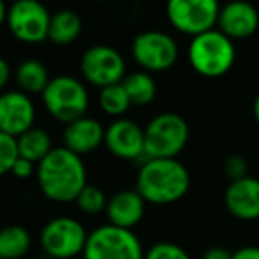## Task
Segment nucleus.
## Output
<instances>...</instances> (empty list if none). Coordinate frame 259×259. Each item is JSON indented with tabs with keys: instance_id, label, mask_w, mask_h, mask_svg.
<instances>
[{
	"instance_id": "13",
	"label": "nucleus",
	"mask_w": 259,
	"mask_h": 259,
	"mask_svg": "<svg viewBox=\"0 0 259 259\" xmlns=\"http://www.w3.org/2000/svg\"><path fill=\"white\" fill-rule=\"evenodd\" d=\"M104 147L111 155L123 160L147 159L145 157V129L131 118H115L106 127Z\"/></svg>"
},
{
	"instance_id": "20",
	"label": "nucleus",
	"mask_w": 259,
	"mask_h": 259,
	"mask_svg": "<svg viewBox=\"0 0 259 259\" xmlns=\"http://www.w3.org/2000/svg\"><path fill=\"white\" fill-rule=\"evenodd\" d=\"M16 141H18V154H20V157L30 160L34 164L41 162L55 148L52 136L42 127H32L27 133L21 134L20 138H16Z\"/></svg>"
},
{
	"instance_id": "26",
	"label": "nucleus",
	"mask_w": 259,
	"mask_h": 259,
	"mask_svg": "<svg viewBox=\"0 0 259 259\" xmlns=\"http://www.w3.org/2000/svg\"><path fill=\"white\" fill-rule=\"evenodd\" d=\"M145 259H191V256L178 243L157 242L145 252Z\"/></svg>"
},
{
	"instance_id": "24",
	"label": "nucleus",
	"mask_w": 259,
	"mask_h": 259,
	"mask_svg": "<svg viewBox=\"0 0 259 259\" xmlns=\"http://www.w3.org/2000/svg\"><path fill=\"white\" fill-rule=\"evenodd\" d=\"M76 206L79 211H83L85 215H99L106 211L108 206V198H106L104 191L97 185L89 184L81 191V194L76 199Z\"/></svg>"
},
{
	"instance_id": "23",
	"label": "nucleus",
	"mask_w": 259,
	"mask_h": 259,
	"mask_svg": "<svg viewBox=\"0 0 259 259\" xmlns=\"http://www.w3.org/2000/svg\"><path fill=\"white\" fill-rule=\"evenodd\" d=\"M99 106L106 115L115 116V118H123V115L129 111L133 103H131L122 83H116V85H109L106 89H101Z\"/></svg>"
},
{
	"instance_id": "7",
	"label": "nucleus",
	"mask_w": 259,
	"mask_h": 259,
	"mask_svg": "<svg viewBox=\"0 0 259 259\" xmlns=\"http://www.w3.org/2000/svg\"><path fill=\"white\" fill-rule=\"evenodd\" d=\"M89 233L74 217H55L41 229L39 243L45 254L52 259H74L83 256Z\"/></svg>"
},
{
	"instance_id": "3",
	"label": "nucleus",
	"mask_w": 259,
	"mask_h": 259,
	"mask_svg": "<svg viewBox=\"0 0 259 259\" xmlns=\"http://www.w3.org/2000/svg\"><path fill=\"white\" fill-rule=\"evenodd\" d=\"M236 60L235 42L219 28L199 34L191 39L189 62L198 74L205 78H221L231 71Z\"/></svg>"
},
{
	"instance_id": "4",
	"label": "nucleus",
	"mask_w": 259,
	"mask_h": 259,
	"mask_svg": "<svg viewBox=\"0 0 259 259\" xmlns=\"http://www.w3.org/2000/svg\"><path fill=\"white\" fill-rule=\"evenodd\" d=\"M42 106L53 120L60 123H71L87 116L90 96L85 83L74 76L60 74L50 79L48 87L41 94Z\"/></svg>"
},
{
	"instance_id": "32",
	"label": "nucleus",
	"mask_w": 259,
	"mask_h": 259,
	"mask_svg": "<svg viewBox=\"0 0 259 259\" xmlns=\"http://www.w3.org/2000/svg\"><path fill=\"white\" fill-rule=\"evenodd\" d=\"M7 9L9 6L6 4V0H0V28L6 25V20H7Z\"/></svg>"
},
{
	"instance_id": "12",
	"label": "nucleus",
	"mask_w": 259,
	"mask_h": 259,
	"mask_svg": "<svg viewBox=\"0 0 259 259\" xmlns=\"http://www.w3.org/2000/svg\"><path fill=\"white\" fill-rule=\"evenodd\" d=\"M35 104L28 94L21 90H6L0 94V131L13 138H20L35 127Z\"/></svg>"
},
{
	"instance_id": "19",
	"label": "nucleus",
	"mask_w": 259,
	"mask_h": 259,
	"mask_svg": "<svg viewBox=\"0 0 259 259\" xmlns=\"http://www.w3.org/2000/svg\"><path fill=\"white\" fill-rule=\"evenodd\" d=\"M50 79L52 78H50L48 67L35 58H27V60L20 62L14 71V81L18 85V90L28 94V96L45 92Z\"/></svg>"
},
{
	"instance_id": "22",
	"label": "nucleus",
	"mask_w": 259,
	"mask_h": 259,
	"mask_svg": "<svg viewBox=\"0 0 259 259\" xmlns=\"http://www.w3.org/2000/svg\"><path fill=\"white\" fill-rule=\"evenodd\" d=\"M133 106H148L157 96V83L154 76L147 71H134L122 81Z\"/></svg>"
},
{
	"instance_id": "18",
	"label": "nucleus",
	"mask_w": 259,
	"mask_h": 259,
	"mask_svg": "<svg viewBox=\"0 0 259 259\" xmlns=\"http://www.w3.org/2000/svg\"><path fill=\"white\" fill-rule=\"evenodd\" d=\"M83 32V20L76 11L60 9L52 14L48 41L57 46H69L79 39Z\"/></svg>"
},
{
	"instance_id": "21",
	"label": "nucleus",
	"mask_w": 259,
	"mask_h": 259,
	"mask_svg": "<svg viewBox=\"0 0 259 259\" xmlns=\"http://www.w3.org/2000/svg\"><path fill=\"white\" fill-rule=\"evenodd\" d=\"M32 249V236L27 228L20 224H9L0 229V257L21 259Z\"/></svg>"
},
{
	"instance_id": "28",
	"label": "nucleus",
	"mask_w": 259,
	"mask_h": 259,
	"mask_svg": "<svg viewBox=\"0 0 259 259\" xmlns=\"http://www.w3.org/2000/svg\"><path fill=\"white\" fill-rule=\"evenodd\" d=\"M35 171H37V164L30 162V160L23 159V157H18L11 175H14L16 178H21V180H27V178H30L32 175H35Z\"/></svg>"
},
{
	"instance_id": "2",
	"label": "nucleus",
	"mask_w": 259,
	"mask_h": 259,
	"mask_svg": "<svg viewBox=\"0 0 259 259\" xmlns=\"http://www.w3.org/2000/svg\"><path fill=\"white\" fill-rule=\"evenodd\" d=\"M191 189V173L178 159H145L136 177V191L147 205L178 203Z\"/></svg>"
},
{
	"instance_id": "25",
	"label": "nucleus",
	"mask_w": 259,
	"mask_h": 259,
	"mask_svg": "<svg viewBox=\"0 0 259 259\" xmlns=\"http://www.w3.org/2000/svg\"><path fill=\"white\" fill-rule=\"evenodd\" d=\"M18 141L16 138L0 131V177L13 171L14 162L18 160Z\"/></svg>"
},
{
	"instance_id": "8",
	"label": "nucleus",
	"mask_w": 259,
	"mask_h": 259,
	"mask_svg": "<svg viewBox=\"0 0 259 259\" xmlns=\"http://www.w3.org/2000/svg\"><path fill=\"white\" fill-rule=\"evenodd\" d=\"M52 13L41 0H20L7 9L6 27L18 42L41 45L48 41Z\"/></svg>"
},
{
	"instance_id": "10",
	"label": "nucleus",
	"mask_w": 259,
	"mask_h": 259,
	"mask_svg": "<svg viewBox=\"0 0 259 259\" xmlns=\"http://www.w3.org/2000/svg\"><path fill=\"white\" fill-rule=\"evenodd\" d=\"M221 14L219 0H167V21L182 34L196 37L215 28Z\"/></svg>"
},
{
	"instance_id": "14",
	"label": "nucleus",
	"mask_w": 259,
	"mask_h": 259,
	"mask_svg": "<svg viewBox=\"0 0 259 259\" xmlns=\"http://www.w3.org/2000/svg\"><path fill=\"white\" fill-rule=\"evenodd\" d=\"M217 25L231 41L249 39L259 28V13L247 0H233L221 7Z\"/></svg>"
},
{
	"instance_id": "27",
	"label": "nucleus",
	"mask_w": 259,
	"mask_h": 259,
	"mask_svg": "<svg viewBox=\"0 0 259 259\" xmlns=\"http://www.w3.org/2000/svg\"><path fill=\"white\" fill-rule=\"evenodd\" d=\"M224 173L231 182L242 180V178L249 177V164L247 159L242 155H229L224 160Z\"/></svg>"
},
{
	"instance_id": "9",
	"label": "nucleus",
	"mask_w": 259,
	"mask_h": 259,
	"mask_svg": "<svg viewBox=\"0 0 259 259\" xmlns=\"http://www.w3.org/2000/svg\"><path fill=\"white\" fill-rule=\"evenodd\" d=\"M79 71L89 85L106 89L109 85L122 83L127 76V65L123 55L108 45H96L85 50L79 58Z\"/></svg>"
},
{
	"instance_id": "17",
	"label": "nucleus",
	"mask_w": 259,
	"mask_h": 259,
	"mask_svg": "<svg viewBox=\"0 0 259 259\" xmlns=\"http://www.w3.org/2000/svg\"><path fill=\"white\" fill-rule=\"evenodd\" d=\"M145 211H147V201L134 189V191H120L113 194L108 199L104 213L108 217V224L133 229L143 221Z\"/></svg>"
},
{
	"instance_id": "35",
	"label": "nucleus",
	"mask_w": 259,
	"mask_h": 259,
	"mask_svg": "<svg viewBox=\"0 0 259 259\" xmlns=\"http://www.w3.org/2000/svg\"><path fill=\"white\" fill-rule=\"evenodd\" d=\"M0 259H2V257H0Z\"/></svg>"
},
{
	"instance_id": "33",
	"label": "nucleus",
	"mask_w": 259,
	"mask_h": 259,
	"mask_svg": "<svg viewBox=\"0 0 259 259\" xmlns=\"http://www.w3.org/2000/svg\"><path fill=\"white\" fill-rule=\"evenodd\" d=\"M252 113H254V118H256V122L259 123V96L254 99V104H252Z\"/></svg>"
},
{
	"instance_id": "15",
	"label": "nucleus",
	"mask_w": 259,
	"mask_h": 259,
	"mask_svg": "<svg viewBox=\"0 0 259 259\" xmlns=\"http://www.w3.org/2000/svg\"><path fill=\"white\" fill-rule=\"evenodd\" d=\"M224 206L238 221L252 222L259 219V180L245 177L229 182L224 192Z\"/></svg>"
},
{
	"instance_id": "30",
	"label": "nucleus",
	"mask_w": 259,
	"mask_h": 259,
	"mask_svg": "<svg viewBox=\"0 0 259 259\" xmlns=\"http://www.w3.org/2000/svg\"><path fill=\"white\" fill-rule=\"evenodd\" d=\"M233 259H259V247L247 245L233 252Z\"/></svg>"
},
{
	"instance_id": "16",
	"label": "nucleus",
	"mask_w": 259,
	"mask_h": 259,
	"mask_svg": "<svg viewBox=\"0 0 259 259\" xmlns=\"http://www.w3.org/2000/svg\"><path fill=\"white\" fill-rule=\"evenodd\" d=\"M106 127L99 120L92 116H81L74 122L67 123L62 133V141L67 150L74 152L79 157L96 152L101 145H104Z\"/></svg>"
},
{
	"instance_id": "1",
	"label": "nucleus",
	"mask_w": 259,
	"mask_h": 259,
	"mask_svg": "<svg viewBox=\"0 0 259 259\" xmlns=\"http://www.w3.org/2000/svg\"><path fill=\"white\" fill-rule=\"evenodd\" d=\"M42 196L53 203H74L87 182V167L83 159L65 147H55L35 171Z\"/></svg>"
},
{
	"instance_id": "6",
	"label": "nucleus",
	"mask_w": 259,
	"mask_h": 259,
	"mask_svg": "<svg viewBox=\"0 0 259 259\" xmlns=\"http://www.w3.org/2000/svg\"><path fill=\"white\" fill-rule=\"evenodd\" d=\"M83 259H145V250L133 229L104 224L89 233Z\"/></svg>"
},
{
	"instance_id": "31",
	"label": "nucleus",
	"mask_w": 259,
	"mask_h": 259,
	"mask_svg": "<svg viewBox=\"0 0 259 259\" xmlns=\"http://www.w3.org/2000/svg\"><path fill=\"white\" fill-rule=\"evenodd\" d=\"M201 259H233V252L222 249V247H211L203 254Z\"/></svg>"
},
{
	"instance_id": "11",
	"label": "nucleus",
	"mask_w": 259,
	"mask_h": 259,
	"mask_svg": "<svg viewBox=\"0 0 259 259\" xmlns=\"http://www.w3.org/2000/svg\"><path fill=\"white\" fill-rule=\"evenodd\" d=\"M133 58L141 71L164 72L169 71L178 60V45L169 34L162 30H145L133 39Z\"/></svg>"
},
{
	"instance_id": "5",
	"label": "nucleus",
	"mask_w": 259,
	"mask_h": 259,
	"mask_svg": "<svg viewBox=\"0 0 259 259\" xmlns=\"http://www.w3.org/2000/svg\"><path fill=\"white\" fill-rule=\"evenodd\" d=\"M189 123L178 113H160L145 127L147 159H177L189 143Z\"/></svg>"
},
{
	"instance_id": "34",
	"label": "nucleus",
	"mask_w": 259,
	"mask_h": 259,
	"mask_svg": "<svg viewBox=\"0 0 259 259\" xmlns=\"http://www.w3.org/2000/svg\"><path fill=\"white\" fill-rule=\"evenodd\" d=\"M13 2H20V0H11V4H13Z\"/></svg>"
},
{
	"instance_id": "29",
	"label": "nucleus",
	"mask_w": 259,
	"mask_h": 259,
	"mask_svg": "<svg viewBox=\"0 0 259 259\" xmlns=\"http://www.w3.org/2000/svg\"><path fill=\"white\" fill-rule=\"evenodd\" d=\"M11 78H13V69H11L9 62L4 57H0V94L6 92Z\"/></svg>"
}]
</instances>
